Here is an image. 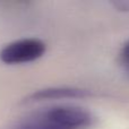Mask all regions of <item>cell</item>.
<instances>
[{
  "label": "cell",
  "mask_w": 129,
  "mask_h": 129,
  "mask_svg": "<svg viewBox=\"0 0 129 129\" xmlns=\"http://www.w3.org/2000/svg\"><path fill=\"white\" fill-rule=\"evenodd\" d=\"M93 116L87 109L77 105H52L32 113L15 129H87Z\"/></svg>",
  "instance_id": "cell-1"
},
{
  "label": "cell",
  "mask_w": 129,
  "mask_h": 129,
  "mask_svg": "<svg viewBox=\"0 0 129 129\" xmlns=\"http://www.w3.org/2000/svg\"><path fill=\"white\" fill-rule=\"evenodd\" d=\"M47 51L44 41L38 38H24L6 44L0 50V60L6 64L33 62Z\"/></svg>",
  "instance_id": "cell-2"
},
{
  "label": "cell",
  "mask_w": 129,
  "mask_h": 129,
  "mask_svg": "<svg viewBox=\"0 0 129 129\" xmlns=\"http://www.w3.org/2000/svg\"><path fill=\"white\" fill-rule=\"evenodd\" d=\"M89 95H91L89 91L78 87H49V88L39 89L33 94H29L24 100V102L33 103L48 100H60V99H79Z\"/></svg>",
  "instance_id": "cell-3"
},
{
  "label": "cell",
  "mask_w": 129,
  "mask_h": 129,
  "mask_svg": "<svg viewBox=\"0 0 129 129\" xmlns=\"http://www.w3.org/2000/svg\"><path fill=\"white\" fill-rule=\"evenodd\" d=\"M119 62L126 73L129 74V40L121 45L119 51Z\"/></svg>",
  "instance_id": "cell-4"
},
{
  "label": "cell",
  "mask_w": 129,
  "mask_h": 129,
  "mask_svg": "<svg viewBox=\"0 0 129 129\" xmlns=\"http://www.w3.org/2000/svg\"><path fill=\"white\" fill-rule=\"evenodd\" d=\"M114 7L122 11H129V1H118V2H113Z\"/></svg>",
  "instance_id": "cell-5"
}]
</instances>
